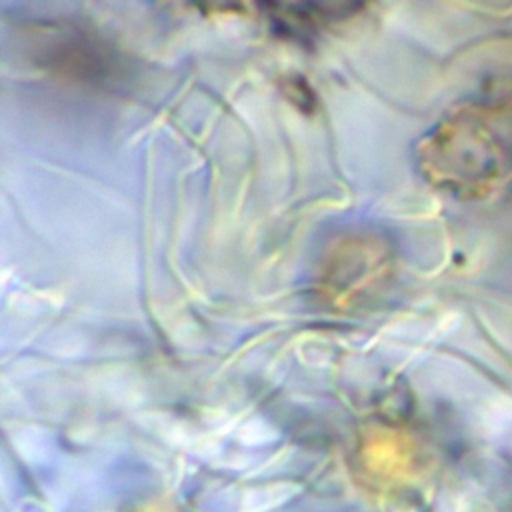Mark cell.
<instances>
[{
    "label": "cell",
    "mask_w": 512,
    "mask_h": 512,
    "mask_svg": "<svg viewBox=\"0 0 512 512\" xmlns=\"http://www.w3.org/2000/svg\"><path fill=\"white\" fill-rule=\"evenodd\" d=\"M426 176L466 198L512 192V100L496 98L450 114L420 146Z\"/></svg>",
    "instance_id": "cell-1"
}]
</instances>
